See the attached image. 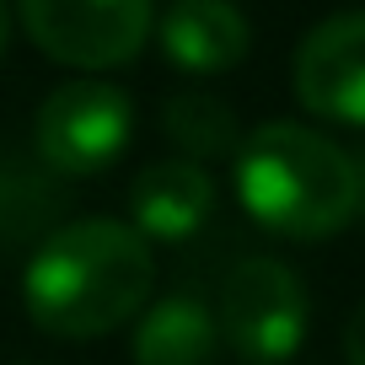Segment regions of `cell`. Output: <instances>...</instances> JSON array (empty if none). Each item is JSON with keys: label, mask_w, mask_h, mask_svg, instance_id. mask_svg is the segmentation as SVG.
I'll return each mask as SVG.
<instances>
[{"label": "cell", "mask_w": 365, "mask_h": 365, "mask_svg": "<svg viewBox=\"0 0 365 365\" xmlns=\"http://www.w3.org/2000/svg\"><path fill=\"white\" fill-rule=\"evenodd\" d=\"M129 210L145 242H188L215 210V182L199 161H156L135 178Z\"/></svg>", "instance_id": "ba28073f"}, {"label": "cell", "mask_w": 365, "mask_h": 365, "mask_svg": "<svg viewBox=\"0 0 365 365\" xmlns=\"http://www.w3.org/2000/svg\"><path fill=\"white\" fill-rule=\"evenodd\" d=\"M161 54L188 76H220L247 59V16L231 0H172L156 22Z\"/></svg>", "instance_id": "52a82bcc"}, {"label": "cell", "mask_w": 365, "mask_h": 365, "mask_svg": "<svg viewBox=\"0 0 365 365\" xmlns=\"http://www.w3.org/2000/svg\"><path fill=\"white\" fill-rule=\"evenodd\" d=\"M156 285L150 242L124 220H70L38 242L22 274V307L54 339H103L145 307Z\"/></svg>", "instance_id": "6da1fadb"}, {"label": "cell", "mask_w": 365, "mask_h": 365, "mask_svg": "<svg viewBox=\"0 0 365 365\" xmlns=\"http://www.w3.org/2000/svg\"><path fill=\"white\" fill-rule=\"evenodd\" d=\"M6 38H11V0H0V54H6Z\"/></svg>", "instance_id": "4fadbf2b"}, {"label": "cell", "mask_w": 365, "mask_h": 365, "mask_svg": "<svg viewBox=\"0 0 365 365\" xmlns=\"http://www.w3.org/2000/svg\"><path fill=\"white\" fill-rule=\"evenodd\" d=\"M27 38L48 59L76 70H113L145 48L156 11L150 0H11Z\"/></svg>", "instance_id": "277c9868"}, {"label": "cell", "mask_w": 365, "mask_h": 365, "mask_svg": "<svg viewBox=\"0 0 365 365\" xmlns=\"http://www.w3.org/2000/svg\"><path fill=\"white\" fill-rule=\"evenodd\" d=\"M215 312L188 290H172L156 307H145L135 328V365H215Z\"/></svg>", "instance_id": "9c48e42d"}, {"label": "cell", "mask_w": 365, "mask_h": 365, "mask_svg": "<svg viewBox=\"0 0 365 365\" xmlns=\"http://www.w3.org/2000/svg\"><path fill=\"white\" fill-rule=\"evenodd\" d=\"M54 210H59V194L43 178L0 167V247L33 237L43 220H54Z\"/></svg>", "instance_id": "8fae6325"}, {"label": "cell", "mask_w": 365, "mask_h": 365, "mask_svg": "<svg viewBox=\"0 0 365 365\" xmlns=\"http://www.w3.org/2000/svg\"><path fill=\"white\" fill-rule=\"evenodd\" d=\"M167 135L178 140L188 156L182 161H215V156H237L242 135H237V113H231L220 97H205V91H178L161 113Z\"/></svg>", "instance_id": "30bf717a"}, {"label": "cell", "mask_w": 365, "mask_h": 365, "mask_svg": "<svg viewBox=\"0 0 365 365\" xmlns=\"http://www.w3.org/2000/svg\"><path fill=\"white\" fill-rule=\"evenodd\" d=\"M344 354H349V365H365V301L354 307L349 328H344Z\"/></svg>", "instance_id": "7c38bea8"}, {"label": "cell", "mask_w": 365, "mask_h": 365, "mask_svg": "<svg viewBox=\"0 0 365 365\" xmlns=\"http://www.w3.org/2000/svg\"><path fill=\"white\" fill-rule=\"evenodd\" d=\"M296 97L328 124L365 129V11H339L301 38Z\"/></svg>", "instance_id": "8992f818"}, {"label": "cell", "mask_w": 365, "mask_h": 365, "mask_svg": "<svg viewBox=\"0 0 365 365\" xmlns=\"http://www.w3.org/2000/svg\"><path fill=\"white\" fill-rule=\"evenodd\" d=\"M307 285L279 258H242L220 285V339L247 365H279L307 339Z\"/></svg>", "instance_id": "3957f363"}, {"label": "cell", "mask_w": 365, "mask_h": 365, "mask_svg": "<svg viewBox=\"0 0 365 365\" xmlns=\"http://www.w3.org/2000/svg\"><path fill=\"white\" fill-rule=\"evenodd\" d=\"M237 199L258 226L296 242L333 237L360 215L354 161L307 124H263L242 140Z\"/></svg>", "instance_id": "7a4b0ae2"}, {"label": "cell", "mask_w": 365, "mask_h": 365, "mask_svg": "<svg viewBox=\"0 0 365 365\" xmlns=\"http://www.w3.org/2000/svg\"><path fill=\"white\" fill-rule=\"evenodd\" d=\"M354 182H360V210H365V156L354 161Z\"/></svg>", "instance_id": "5bb4252c"}, {"label": "cell", "mask_w": 365, "mask_h": 365, "mask_svg": "<svg viewBox=\"0 0 365 365\" xmlns=\"http://www.w3.org/2000/svg\"><path fill=\"white\" fill-rule=\"evenodd\" d=\"M129 135H135V103H129V91L108 86V81H70V86L48 91L33 124V145L43 167L65 172V178H91V172L113 167Z\"/></svg>", "instance_id": "5b68a950"}]
</instances>
